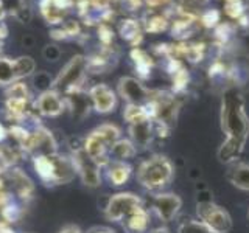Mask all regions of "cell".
Returning a JSON list of instances; mask_svg holds the SVG:
<instances>
[{"label": "cell", "mask_w": 249, "mask_h": 233, "mask_svg": "<svg viewBox=\"0 0 249 233\" xmlns=\"http://www.w3.org/2000/svg\"><path fill=\"white\" fill-rule=\"evenodd\" d=\"M196 215L198 219L215 233H229L232 230V217L229 212L215 204L212 199L199 200L196 204Z\"/></svg>", "instance_id": "obj_7"}, {"label": "cell", "mask_w": 249, "mask_h": 233, "mask_svg": "<svg viewBox=\"0 0 249 233\" xmlns=\"http://www.w3.org/2000/svg\"><path fill=\"white\" fill-rule=\"evenodd\" d=\"M134 173V168L129 162L124 160H109L103 166V179L109 182L111 186H123L129 182V179Z\"/></svg>", "instance_id": "obj_14"}, {"label": "cell", "mask_w": 249, "mask_h": 233, "mask_svg": "<svg viewBox=\"0 0 249 233\" xmlns=\"http://www.w3.org/2000/svg\"><path fill=\"white\" fill-rule=\"evenodd\" d=\"M228 181L237 190L249 191V163L248 162H233L228 171Z\"/></svg>", "instance_id": "obj_19"}, {"label": "cell", "mask_w": 249, "mask_h": 233, "mask_svg": "<svg viewBox=\"0 0 249 233\" xmlns=\"http://www.w3.org/2000/svg\"><path fill=\"white\" fill-rule=\"evenodd\" d=\"M0 233H18L16 232L10 224H6V222H0Z\"/></svg>", "instance_id": "obj_34"}, {"label": "cell", "mask_w": 249, "mask_h": 233, "mask_svg": "<svg viewBox=\"0 0 249 233\" xmlns=\"http://www.w3.org/2000/svg\"><path fill=\"white\" fill-rule=\"evenodd\" d=\"M5 181L11 185V194L16 196L19 200L27 202L31 200L35 196V183L28 177L25 171H22L18 166H13L10 169H6L5 173Z\"/></svg>", "instance_id": "obj_10"}, {"label": "cell", "mask_w": 249, "mask_h": 233, "mask_svg": "<svg viewBox=\"0 0 249 233\" xmlns=\"http://www.w3.org/2000/svg\"><path fill=\"white\" fill-rule=\"evenodd\" d=\"M31 165H33V169L39 181L47 186L53 185V163L50 155H36V157H31Z\"/></svg>", "instance_id": "obj_20"}, {"label": "cell", "mask_w": 249, "mask_h": 233, "mask_svg": "<svg viewBox=\"0 0 249 233\" xmlns=\"http://www.w3.org/2000/svg\"><path fill=\"white\" fill-rule=\"evenodd\" d=\"M122 138V129L114 123H101L83 138V148L90 159L100 166H105L111 160L109 151L115 142Z\"/></svg>", "instance_id": "obj_3"}, {"label": "cell", "mask_w": 249, "mask_h": 233, "mask_svg": "<svg viewBox=\"0 0 249 233\" xmlns=\"http://www.w3.org/2000/svg\"><path fill=\"white\" fill-rule=\"evenodd\" d=\"M5 97L6 98H30V90L27 87V84H23L22 81H16L5 89Z\"/></svg>", "instance_id": "obj_26"}, {"label": "cell", "mask_w": 249, "mask_h": 233, "mask_svg": "<svg viewBox=\"0 0 249 233\" xmlns=\"http://www.w3.org/2000/svg\"><path fill=\"white\" fill-rule=\"evenodd\" d=\"M132 58H134L136 67H137V70H139L140 73L148 72V68H150V66H151V61H150V58H148L143 51L134 50V51H132Z\"/></svg>", "instance_id": "obj_27"}, {"label": "cell", "mask_w": 249, "mask_h": 233, "mask_svg": "<svg viewBox=\"0 0 249 233\" xmlns=\"http://www.w3.org/2000/svg\"><path fill=\"white\" fill-rule=\"evenodd\" d=\"M33 78H35V85H36V87H39V90H41V92H45V90L52 89L53 80L47 73L39 72L37 75H33Z\"/></svg>", "instance_id": "obj_29"}, {"label": "cell", "mask_w": 249, "mask_h": 233, "mask_svg": "<svg viewBox=\"0 0 249 233\" xmlns=\"http://www.w3.org/2000/svg\"><path fill=\"white\" fill-rule=\"evenodd\" d=\"M23 152L30 157H36V155H52L59 152L58 140L54 138L53 132L47 129L42 124H35L30 131V137L27 143L22 146Z\"/></svg>", "instance_id": "obj_8"}, {"label": "cell", "mask_w": 249, "mask_h": 233, "mask_svg": "<svg viewBox=\"0 0 249 233\" xmlns=\"http://www.w3.org/2000/svg\"><path fill=\"white\" fill-rule=\"evenodd\" d=\"M150 233H170L165 227H159V229H154V230H151Z\"/></svg>", "instance_id": "obj_38"}, {"label": "cell", "mask_w": 249, "mask_h": 233, "mask_svg": "<svg viewBox=\"0 0 249 233\" xmlns=\"http://www.w3.org/2000/svg\"><path fill=\"white\" fill-rule=\"evenodd\" d=\"M14 67H16V76H18V81H22V80H25V78L35 75L36 62L31 56H20V58L14 59Z\"/></svg>", "instance_id": "obj_24"}, {"label": "cell", "mask_w": 249, "mask_h": 233, "mask_svg": "<svg viewBox=\"0 0 249 233\" xmlns=\"http://www.w3.org/2000/svg\"><path fill=\"white\" fill-rule=\"evenodd\" d=\"M92 109L98 114H111L117 107V93L107 84H95L89 89Z\"/></svg>", "instance_id": "obj_12"}, {"label": "cell", "mask_w": 249, "mask_h": 233, "mask_svg": "<svg viewBox=\"0 0 249 233\" xmlns=\"http://www.w3.org/2000/svg\"><path fill=\"white\" fill-rule=\"evenodd\" d=\"M5 16H6V10H5V6L2 5V2H0V22L5 19Z\"/></svg>", "instance_id": "obj_37"}, {"label": "cell", "mask_w": 249, "mask_h": 233, "mask_svg": "<svg viewBox=\"0 0 249 233\" xmlns=\"http://www.w3.org/2000/svg\"><path fill=\"white\" fill-rule=\"evenodd\" d=\"M182 208V199L175 193H156L151 199V210L162 222H171Z\"/></svg>", "instance_id": "obj_9"}, {"label": "cell", "mask_w": 249, "mask_h": 233, "mask_svg": "<svg viewBox=\"0 0 249 233\" xmlns=\"http://www.w3.org/2000/svg\"><path fill=\"white\" fill-rule=\"evenodd\" d=\"M6 138H8V129L0 123V145H3Z\"/></svg>", "instance_id": "obj_35"}, {"label": "cell", "mask_w": 249, "mask_h": 233, "mask_svg": "<svg viewBox=\"0 0 249 233\" xmlns=\"http://www.w3.org/2000/svg\"><path fill=\"white\" fill-rule=\"evenodd\" d=\"M221 131L226 140L218 148V160L221 163L237 162L245 151L249 138V116L245 103L237 89L226 90L221 103Z\"/></svg>", "instance_id": "obj_1"}, {"label": "cell", "mask_w": 249, "mask_h": 233, "mask_svg": "<svg viewBox=\"0 0 249 233\" xmlns=\"http://www.w3.org/2000/svg\"><path fill=\"white\" fill-rule=\"evenodd\" d=\"M84 233H115V232L111 227H106V225H95V227H90Z\"/></svg>", "instance_id": "obj_32"}, {"label": "cell", "mask_w": 249, "mask_h": 233, "mask_svg": "<svg viewBox=\"0 0 249 233\" xmlns=\"http://www.w3.org/2000/svg\"><path fill=\"white\" fill-rule=\"evenodd\" d=\"M75 5V0H41V13L44 19L52 23V25H58L66 19L69 10Z\"/></svg>", "instance_id": "obj_15"}, {"label": "cell", "mask_w": 249, "mask_h": 233, "mask_svg": "<svg viewBox=\"0 0 249 233\" xmlns=\"http://www.w3.org/2000/svg\"><path fill=\"white\" fill-rule=\"evenodd\" d=\"M6 36H8V27L5 25V22H0V44H2V41Z\"/></svg>", "instance_id": "obj_36"}, {"label": "cell", "mask_w": 249, "mask_h": 233, "mask_svg": "<svg viewBox=\"0 0 249 233\" xmlns=\"http://www.w3.org/2000/svg\"><path fill=\"white\" fill-rule=\"evenodd\" d=\"M123 118L128 124H134L143 120H150L151 115L145 104H126L123 111Z\"/></svg>", "instance_id": "obj_22"}, {"label": "cell", "mask_w": 249, "mask_h": 233, "mask_svg": "<svg viewBox=\"0 0 249 233\" xmlns=\"http://www.w3.org/2000/svg\"><path fill=\"white\" fill-rule=\"evenodd\" d=\"M0 2L5 6L6 13H13L16 16L25 10V0H0Z\"/></svg>", "instance_id": "obj_28"}, {"label": "cell", "mask_w": 249, "mask_h": 233, "mask_svg": "<svg viewBox=\"0 0 249 233\" xmlns=\"http://www.w3.org/2000/svg\"><path fill=\"white\" fill-rule=\"evenodd\" d=\"M129 132V140L137 150H146L148 146L151 145L153 138H154V121L150 120H143V121H139L134 124H129L128 128Z\"/></svg>", "instance_id": "obj_16"}, {"label": "cell", "mask_w": 249, "mask_h": 233, "mask_svg": "<svg viewBox=\"0 0 249 233\" xmlns=\"http://www.w3.org/2000/svg\"><path fill=\"white\" fill-rule=\"evenodd\" d=\"M58 233H84L78 225H75V224H67V225H64Z\"/></svg>", "instance_id": "obj_33"}, {"label": "cell", "mask_w": 249, "mask_h": 233, "mask_svg": "<svg viewBox=\"0 0 249 233\" xmlns=\"http://www.w3.org/2000/svg\"><path fill=\"white\" fill-rule=\"evenodd\" d=\"M0 51H2V44H0Z\"/></svg>", "instance_id": "obj_39"}, {"label": "cell", "mask_w": 249, "mask_h": 233, "mask_svg": "<svg viewBox=\"0 0 249 233\" xmlns=\"http://www.w3.org/2000/svg\"><path fill=\"white\" fill-rule=\"evenodd\" d=\"M64 100H66V107L70 109V112L76 118H84L92 107L89 93H84L83 89H73L64 93Z\"/></svg>", "instance_id": "obj_17"}, {"label": "cell", "mask_w": 249, "mask_h": 233, "mask_svg": "<svg viewBox=\"0 0 249 233\" xmlns=\"http://www.w3.org/2000/svg\"><path fill=\"white\" fill-rule=\"evenodd\" d=\"M33 107L39 115L54 118L66 111V100L58 90L50 89L39 93V97L33 103Z\"/></svg>", "instance_id": "obj_11"}, {"label": "cell", "mask_w": 249, "mask_h": 233, "mask_svg": "<svg viewBox=\"0 0 249 233\" xmlns=\"http://www.w3.org/2000/svg\"><path fill=\"white\" fill-rule=\"evenodd\" d=\"M122 34L123 37H126L128 41H134V39L139 36V27L136 22L128 20L124 22V25L122 27Z\"/></svg>", "instance_id": "obj_30"}, {"label": "cell", "mask_w": 249, "mask_h": 233, "mask_svg": "<svg viewBox=\"0 0 249 233\" xmlns=\"http://www.w3.org/2000/svg\"><path fill=\"white\" fill-rule=\"evenodd\" d=\"M69 155L73 160L76 176L80 177L81 183L88 188H98L103 182V166L89 157L83 148V142L76 146H70Z\"/></svg>", "instance_id": "obj_4"}, {"label": "cell", "mask_w": 249, "mask_h": 233, "mask_svg": "<svg viewBox=\"0 0 249 233\" xmlns=\"http://www.w3.org/2000/svg\"><path fill=\"white\" fill-rule=\"evenodd\" d=\"M178 233H215L213 230H210L204 222H201L199 219H189L181 222V225L178 227Z\"/></svg>", "instance_id": "obj_25"}, {"label": "cell", "mask_w": 249, "mask_h": 233, "mask_svg": "<svg viewBox=\"0 0 249 233\" xmlns=\"http://www.w3.org/2000/svg\"><path fill=\"white\" fill-rule=\"evenodd\" d=\"M98 33H103V34H98V36H100V39H101V41H103L105 44L111 42L112 34H111V30H109L106 25H101V27H100V30H98Z\"/></svg>", "instance_id": "obj_31"}, {"label": "cell", "mask_w": 249, "mask_h": 233, "mask_svg": "<svg viewBox=\"0 0 249 233\" xmlns=\"http://www.w3.org/2000/svg\"><path fill=\"white\" fill-rule=\"evenodd\" d=\"M175 177V166L167 155L153 154L140 162L136 171V179L140 186L148 191H162Z\"/></svg>", "instance_id": "obj_2"}, {"label": "cell", "mask_w": 249, "mask_h": 233, "mask_svg": "<svg viewBox=\"0 0 249 233\" xmlns=\"http://www.w3.org/2000/svg\"><path fill=\"white\" fill-rule=\"evenodd\" d=\"M86 73H88V58L76 54L59 70V73L53 80L52 89L58 90L61 95L73 89H81Z\"/></svg>", "instance_id": "obj_5"}, {"label": "cell", "mask_w": 249, "mask_h": 233, "mask_svg": "<svg viewBox=\"0 0 249 233\" xmlns=\"http://www.w3.org/2000/svg\"><path fill=\"white\" fill-rule=\"evenodd\" d=\"M16 81H18V76H16L14 59L0 56V87L6 89Z\"/></svg>", "instance_id": "obj_23"}, {"label": "cell", "mask_w": 249, "mask_h": 233, "mask_svg": "<svg viewBox=\"0 0 249 233\" xmlns=\"http://www.w3.org/2000/svg\"><path fill=\"white\" fill-rule=\"evenodd\" d=\"M248 216H249V213H248Z\"/></svg>", "instance_id": "obj_40"}, {"label": "cell", "mask_w": 249, "mask_h": 233, "mask_svg": "<svg viewBox=\"0 0 249 233\" xmlns=\"http://www.w3.org/2000/svg\"><path fill=\"white\" fill-rule=\"evenodd\" d=\"M143 205V200L139 194L132 191H119L111 194L106 199V204L103 205V213L107 221L112 222H123L132 210Z\"/></svg>", "instance_id": "obj_6"}, {"label": "cell", "mask_w": 249, "mask_h": 233, "mask_svg": "<svg viewBox=\"0 0 249 233\" xmlns=\"http://www.w3.org/2000/svg\"><path fill=\"white\" fill-rule=\"evenodd\" d=\"M150 210L145 205H140L123 219V229L128 233H146L150 229Z\"/></svg>", "instance_id": "obj_18"}, {"label": "cell", "mask_w": 249, "mask_h": 233, "mask_svg": "<svg viewBox=\"0 0 249 233\" xmlns=\"http://www.w3.org/2000/svg\"><path fill=\"white\" fill-rule=\"evenodd\" d=\"M137 148L134 146V143L131 142L129 138H120L119 142H115L114 146L111 148L109 151V157L112 160H124V162H129L131 159L136 157L137 154Z\"/></svg>", "instance_id": "obj_21"}, {"label": "cell", "mask_w": 249, "mask_h": 233, "mask_svg": "<svg viewBox=\"0 0 249 233\" xmlns=\"http://www.w3.org/2000/svg\"><path fill=\"white\" fill-rule=\"evenodd\" d=\"M117 90H119V95L128 104H145L148 101V97H150V92L146 90L145 85L137 78L132 76L120 78Z\"/></svg>", "instance_id": "obj_13"}]
</instances>
